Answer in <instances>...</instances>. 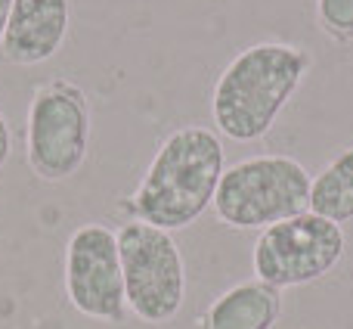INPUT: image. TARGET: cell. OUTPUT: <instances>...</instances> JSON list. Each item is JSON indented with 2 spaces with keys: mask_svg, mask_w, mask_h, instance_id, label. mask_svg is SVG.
I'll use <instances>...</instances> for the list:
<instances>
[{
  "mask_svg": "<svg viewBox=\"0 0 353 329\" xmlns=\"http://www.w3.org/2000/svg\"><path fill=\"white\" fill-rule=\"evenodd\" d=\"M344 243L347 239L341 224L304 212L261 230L251 252V264L257 280L267 286H307L313 280H323L341 261Z\"/></svg>",
  "mask_w": 353,
  "mask_h": 329,
  "instance_id": "obj_6",
  "label": "cell"
},
{
  "mask_svg": "<svg viewBox=\"0 0 353 329\" xmlns=\"http://www.w3.org/2000/svg\"><path fill=\"white\" fill-rule=\"evenodd\" d=\"M310 171L292 156H251L223 168L214 212L232 230H267L310 212Z\"/></svg>",
  "mask_w": 353,
  "mask_h": 329,
  "instance_id": "obj_4",
  "label": "cell"
},
{
  "mask_svg": "<svg viewBox=\"0 0 353 329\" xmlns=\"http://www.w3.org/2000/svg\"><path fill=\"white\" fill-rule=\"evenodd\" d=\"M65 295L78 314L103 323H121L128 317L118 233L99 220L78 227L65 243Z\"/></svg>",
  "mask_w": 353,
  "mask_h": 329,
  "instance_id": "obj_7",
  "label": "cell"
},
{
  "mask_svg": "<svg viewBox=\"0 0 353 329\" xmlns=\"http://www.w3.org/2000/svg\"><path fill=\"white\" fill-rule=\"evenodd\" d=\"M226 159L217 131L183 124L159 143L134 196L121 202L130 220H146L174 233L195 224L214 205Z\"/></svg>",
  "mask_w": 353,
  "mask_h": 329,
  "instance_id": "obj_1",
  "label": "cell"
},
{
  "mask_svg": "<svg viewBox=\"0 0 353 329\" xmlns=\"http://www.w3.org/2000/svg\"><path fill=\"white\" fill-rule=\"evenodd\" d=\"M10 10H12V0H0V37H3L6 22H10Z\"/></svg>",
  "mask_w": 353,
  "mask_h": 329,
  "instance_id": "obj_13",
  "label": "cell"
},
{
  "mask_svg": "<svg viewBox=\"0 0 353 329\" xmlns=\"http://www.w3.org/2000/svg\"><path fill=\"white\" fill-rule=\"evenodd\" d=\"M316 19L332 41H353V0H316Z\"/></svg>",
  "mask_w": 353,
  "mask_h": 329,
  "instance_id": "obj_11",
  "label": "cell"
},
{
  "mask_svg": "<svg viewBox=\"0 0 353 329\" xmlns=\"http://www.w3.org/2000/svg\"><path fill=\"white\" fill-rule=\"evenodd\" d=\"M310 53L282 41H261L236 53L211 91V118L223 137L254 143L273 131L279 112L310 72Z\"/></svg>",
  "mask_w": 353,
  "mask_h": 329,
  "instance_id": "obj_2",
  "label": "cell"
},
{
  "mask_svg": "<svg viewBox=\"0 0 353 329\" xmlns=\"http://www.w3.org/2000/svg\"><path fill=\"white\" fill-rule=\"evenodd\" d=\"M10 156H12V131H10V122L3 118V112H0V171L10 162Z\"/></svg>",
  "mask_w": 353,
  "mask_h": 329,
  "instance_id": "obj_12",
  "label": "cell"
},
{
  "mask_svg": "<svg viewBox=\"0 0 353 329\" xmlns=\"http://www.w3.org/2000/svg\"><path fill=\"white\" fill-rule=\"evenodd\" d=\"M310 212L347 224L353 220V147L341 149L310 183Z\"/></svg>",
  "mask_w": 353,
  "mask_h": 329,
  "instance_id": "obj_10",
  "label": "cell"
},
{
  "mask_svg": "<svg viewBox=\"0 0 353 329\" xmlns=\"http://www.w3.org/2000/svg\"><path fill=\"white\" fill-rule=\"evenodd\" d=\"M90 97L68 78H47L34 87L25 112V162L43 183L74 177L90 153Z\"/></svg>",
  "mask_w": 353,
  "mask_h": 329,
  "instance_id": "obj_3",
  "label": "cell"
},
{
  "mask_svg": "<svg viewBox=\"0 0 353 329\" xmlns=\"http://www.w3.org/2000/svg\"><path fill=\"white\" fill-rule=\"evenodd\" d=\"M282 314V289L261 280L239 283L201 311L195 329H273Z\"/></svg>",
  "mask_w": 353,
  "mask_h": 329,
  "instance_id": "obj_9",
  "label": "cell"
},
{
  "mask_svg": "<svg viewBox=\"0 0 353 329\" xmlns=\"http://www.w3.org/2000/svg\"><path fill=\"white\" fill-rule=\"evenodd\" d=\"M68 28L72 0H12L0 56L10 66H41L62 50Z\"/></svg>",
  "mask_w": 353,
  "mask_h": 329,
  "instance_id": "obj_8",
  "label": "cell"
},
{
  "mask_svg": "<svg viewBox=\"0 0 353 329\" xmlns=\"http://www.w3.org/2000/svg\"><path fill=\"white\" fill-rule=\"evenodd\" d=\"M115 233L128 311L143 323H171L186 299V264L176 239L161 227L130 218Z\"/></svg>",
  "mask_w": 353,
  "mask_h": 329,
  "instance_id": "obj_5",
  "label": "cell"
}]
</instances>
